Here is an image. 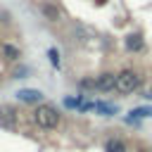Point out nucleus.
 <instances>
[{
	"instance_id": "obj_1",
	"label": "nucleus",
	"mask_w": 152,
	"mask_h": 152,
	"mask_svg": "<svg viewBox=\"0 0 152 152\" xmlns=\"http://www.w3.org/2000/svg\"><path fill=\"white\" fill-rule=\"evenodd\" d=\"M33 121H36L38 128L52 131V128L59 126V112H57V107H52V104H38V107L33 109Z\"/></svg>"
},
{
	"instance_id": "obj_2",
	"label": "nucleus",
	"mask_w": 152,
	"mask_h": 152,
	"mask_svg": "<svg viewBox=\"0 0 152 152\" xmlns=\"http://www.w3.org/2000/svg\"><path fill=\"white\" fill-rule=\"evenodd\" d=\"M140 88V74L133 69H124L116 74V93L121 95H131Z\"/></svg>"
},
{
	"instance_id": "obj_3",
	"label": "nucleus",
	"mask_w": 152,
	"mask_h": 152,
	"mask_svg": "<svg viewBox=\"0 0 152 152\" xmlns=\"http://www.w3.org/2000/svg\"><path fill=\"white\" fill-rule=\"evenodd\" d=\"M40 12H43L45 19H50V21H55V24H62V21L66 19V12H64L55 0H43V2H40Z\"/></svg>"
},
{
	"instance_id": "obj_4",
	"label": "nucleus",
	"mask_w": 152,
	"mask_h": 152,
	"mask_svg": "<svg viewBox=\"0 0 152 152\" xmlns=\"http://www.w3.org/2000/svg\"><path fill=\"white\" fill-rule=\"evenodd\" d=\"M95 90L100 93H109V90H116V74L112 71H104L95 78Z\"/></svg>"
},
{
	"instance_id": "obj_5",
	"label": "nucleus",
	"mask_w": 152,
	"mask_h": 152,
	"mask_svg": "<svg viewBox=\"0 0 152 152\" xmlns=\"http://www.w3.org/2000/svg\"><path fill=\"white\" fill-rule=\"evenodd\" d=\"M17 97H19L21 102H40V100H43V93L36 90V88H21V90L17 93Z\"/></svg>"
},
{
	"instance_id": "obj_6",
	"label": "nucleus",
	"mask_w": 152,
	"mask_h": 152,
	"mask_svg": "<svg viewBox=\"0 0 152 152\" xmlns=\"http://www.w3.org/2000/svg\"><path fill=\"white\" fill-rule=\"evenodd\" d=\"M126 50H131V52H140V50H142V36L131 33V36L126 38Z\"/></svg>"
},
{
	"instance_id": "obj_7",
	"label": "nucleus",
	"mask_w": 152,
	"mask_h": 152,
	"mask_svg": "<svg viewBox=\"0 0 152 152\" xmlns=\"http://www.w3.org/2000/svg\"><path fill=\"white\" fill-rule=\"evenodd\" d=\"M104 152H126V142L121 138H109L104 142Z\"/></svg>"
},
{
	"instance_id": "obj_8",
	"label": "nucleus",
	"mask_w": 152,
	"mask_h": 152,
	"mask_svg": "<svg viewBox=\"0 0 152 152\" xmlns=\"http://www.w3.org/2000/svg\"><path fill=\"white\" fill-rule=\"evenodd\" d=\"M2 55H5L7 59H19V57H21V50H19L17 45H12V43H5V45H2Z\"/></svg>"
},
{
	"instance_id": "obj_9",
	"label": "nucleus",
	"mask_w": 152,
	"mask_h": 152,
	"mask_svg": "<svg viewBox=\"0 0 152 152\" xmlns=\"http://www.w3.org/2000/svg\"><path fill=\"white\" fill-rule=\"evenodd\" d=\"M142 116H152V109H150V107H138V109H133V112H131V121L142 119Z\"/></svg>"
},
{
	"instance_id": "obj_10",
	"label": "nucleus",
	"mask_w": 152,
	"mask_h": 152,
	"mask_svg": "<svg viewBox=\"0 0 152 152\" xmlns=\"http://www.w3.org/2000/svg\"><path fill=\"white\" fill-rule=\"evenodd\" d=\"M97 107V112H102L104 116H112V114H116V107L114 104H95Z\"/></svg>"
},
{
	"instance_id": "obj_11",
	"label": "nucleus",
	"mask_w": 152,
	"mask_h": 152,
	"mask_svg": "<svg viewBox=\"0 0 152 152\" xmlns=\"http://www.w3.org/2000/svg\"><path fill=\"white\" fill-rule=\"evenodd\" d=\"M48 55H50V62H52L55 66H59V52H57L55 48H50V50H48Z\"/></svg>"
},
{
	"instance_id": "obj_12",
	"label": "nucleus",
	"mask_w": 152,
	"mask_h": 152,
	"mask_svg": "<svg viewBox=\"0 0 152 152\" xmlns=\"http://www.w3.org/2000/svg\"><path fill=\"white\" fill-rule=\"evenodd\" d=\"M78 88H81V90H90V88H95V81H90V78H83V81L78 83Z\"/></svg>"
},
{
	"instance_id": "obj_13",
	"label": "nucleus",
	"mask_w": 152,
	"mask_h": 152,
	"mask_svg": "<svg viewBox=\"0 0 152 152\" xmlns=\"http://www.w3.org/2000/svg\"><path fill=\"white\" fill-rule=\"evenodd\" d=\"M64 104H66V107H76V109L81 107V102H78L76 97H69V100H64Z\"/></svg>"
},
{
	"instance_id": "obj_14",
	"label": "nucleus",
	"mask_w": 152,
	"mask_h": 152,
	"mask_svg": "<svg viewBox=\"0 0 152 152\" xmlns=\"http://www.w3.org/2000/svg\"><path fill=\"white\" fill-rule=\"evenodd\" d=\"M138 152H150V150H138Z\"/></svg>"
},
{
	"instance_id": "obj_15",
	"label": "nucleus",
	"mask_w": 152,
	"mask_h": 152,
	"mask_svg": "<svg viewBox=\"0 0 152 152\" xmlns=\"http://www.w3.org/2000/svg\"><path fill=\"white\" fill-rule=\"evenodd\" d=\"M147 97H152V93H150V95H147Z\"/></svg>"
}]
</instances>
